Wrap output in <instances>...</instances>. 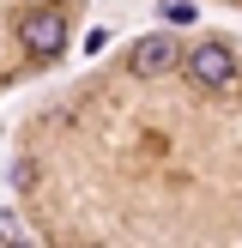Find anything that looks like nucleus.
<instances>
[{
	"instance_id": "nucleus-1",
	"label": "nucleus",
	"mask_w": 242,
	"mask_h": 248,
	"mask_svg": "<svg viewBox=\"0 0 242 248\" xmlns=\"http://www.w3.org/2000/svg\"><path fill=\"white\" fill-rule=\"evenodd\" d=\"M188 79L200 85V91H230V85L242 79V67H236V48H230V43H218V36L194 43V48H188Z\"/></svg>"
},
{
	"instance_id": "nucleus-2",
	"label": "nucleus",
	"mask_w": 242,
	"mask_h": 248,
	"mask_svg": "<svg viewBox=\"0 0 242 248\" xmlns=\"http://www.w3.org/2000/svg\"><path fill=\"white\" fill-rule=\"evenodd\" d=\"M18 43L30 48V55H43V61L67 55V18H60L55 6H30V12L18 18Z\"/></svg>"
},
{
	"instance_id": "nucleus-3",
	"label": "nucleus",
	"mask_w": 242,
	"mask_h": 248,
	"mask_svg": "<svg viewBox=\"0 0 242 248\" xmlns=\"http://www.w3.org/2000/svg\"><path fill=\"white\" fill-rule=\"evenodd\" d=\"M182 61H188V48H182L169 31H151V36H139V43L127 48V67L139 73V79H164V73H176Z\"/></svg>"
},
{
	"instance_id": "nucleus-4",
	"label": "nucleus",
	"mask_w": 242,
	"mask_h": 248,
	"mask_svg": "<svg viewBox=\"0 0 242 248\" xmlns=\"http://www.w3.org/2000/svg\"><path fill=\"white\" fill-rule=\"evenodd\" d=\"M164 24H194V6L188 0H164Z\"/></svg>"
},
{
	"instance_id": "nucleus-5",
	"label": "nucleus",
	"mask_w": 242,
	"mask_h": 248,
	"mask_svg": "<svg viewBox=\"0 0 242 248\" xmlns=\"http://www.w3.org/2000/svg\"><path fill=\"white\" fill-rule=\"evenodd\" d=\"M0 236H12V218H6V212H0Z\"/></svg>"
},
{
	"instance_id": "nucleus-6",
	"label": "nucleus",
	"mask_w": 242,
	"mask_h": 248,
	"mask_svg": "<svg viewBox=\"0 0 242 248\" xmlns=\"http://www.w3.org/2000/svg\"><path fill=\"white\" fill-rule=\"evenodd\" d=\"M85 248H103V242H85Z\"/></svg>"
},
{
	"instance_id": "nucleus-7",
	"label": "nucleus",
	"mask_w": 242,
	"mask_h": 248,
	"mask_svg": "<svg viewBox=\"0 0 242 248\" xmlns=\"http://www.w3.org/2000/svg\"><path fill=\"white\" fill-rule=\"evenodd\" d=\"M12 248H24V242H12Z\"/></svg>"
}]
</instances>
